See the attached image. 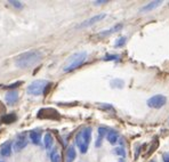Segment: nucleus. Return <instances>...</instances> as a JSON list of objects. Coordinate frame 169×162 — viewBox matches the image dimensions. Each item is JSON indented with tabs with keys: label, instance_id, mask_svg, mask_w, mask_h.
Instances as JSON below:
<instances>
[{
	"label": "nucleus",
	"instance_id": "obj_1",
	"mask_svg": "<svg viewBox=\"0 0 169 162\" xmlns=\"http://www.w3.org/2000/svg\"><path fill=\"white\" fill-rule=\"evenodd\" d=\"M42 58V54L40 50H30L18 55L15 59V65L20 69H29L40 62Z\"/></svg>",
	"mask_w": 169,
	"mask_h": 162
},
{
	"label": "nucleus",
	"instance_id": "obj_2",
	"mask_svg": "<svg viewBox=\"0 0 169 162\" xmlns=\"http://www.w3.org/2000/svg\"><path fill=\"white\" fill-rule=\"evenodd\" d=\"M86 58H87V53L86 51L75 53V54H73L68 59V62H66V64H65L64 68H63V71L64 72H71L73 70L78 69L80 65L86 61Z\"/></svg>",
	"mask_w": 169,
	"mask_h": 162
},
{
	"label": "nucleus",
	"instance_id": "obj_3",
	"mask_svg": "<svg viewBox=\"0 0 169 162\" xmlns=\"http://www.w3.org/2000/svg\"><path fill=\"white\" fill-rule=\"evenodd\" d=\"M50 84L49 81L47 80H35L33 82H31L29 86H28V89L26 91L30 95H33V96H39L41 94L45 93L46 88Z\"/></svg>",
	"mask_w": 169,
	"mask_h": 162
},
{
	"label": "nucleus",
	"instance_id": "obj_4",
	"mask_svg": "<svg viewBox=\"0 0 169 162\" xmlns=\"http://www.w3.org/2000/svg\"><path fill=\"white\" fill-rule=\"evenodd\" d=\"M166 103H167V98L164 95H155V96H152L151 98L147 99V105L152 108L162 107Z\"/></svg>",
	"mask_w": 169,
	"mask_h": 162
},
{
	"label": "nucleus",
	"instance_id": "obj_5",
	"mask_svg": "<svg viewBox=\"0 0 169 162\" xmlns=\"http://www.w3.org/2000/svg\"><path fill=\"white\" fill-rule=\"evenodd\" d=\"M38 118L39 119H51V120H58L60 114L54 108H42L38 113Z\"/></svg>",
	"mask_w": 169,
	"mask_h": 162
},
{
	"label": "nucleus",
	"instance_id": "obj_6",
	"mask_svg": "<svg viewBox=\"0 0 169 162\" xmlns=\"http://www.w3.org/2000/svg\"><path fill=\"white\" fill-rule=\"evenodd\" d=\"M105 17H106V15L105 14L95 15V16H93V17L89 18V20L82 22L78 28H87V26H90V25H93V24H95V23H97V22H100L101 20H103V18H105Z\"/></svg>",
	"mask_w": 169,
	"mask_h": 162
},
{
	"label": "nucleus",
	"instance_id": "obj_7",
	"mask_svg": "<svg viewBox=\"0 0 169 162\" xmlns=\"http://www.w3.org/2000/svg\"><path fill=\"white\" fill-rule=\"evenodd\" d=\"M75 144H77V146L79 147L80 152L82 153V154H85V153L87 152L88 146H89V144H88V143L86 142L84 138H82V136L80 135V133H78L77 137H75Z\"/></svg>",
	"mask_w": 169,
	"mask_h": 162
},
{
	"label": "nucleus",
	"instance_id": "obj_8",
	"mask_svg": "<svg viewBox=\"0 0 169 162\" xmlns=\"http://www.w3.org/2000/svg\"><path fill=\"white\" fill-rule=\"evenodd\" d=\"M26 145H28V138L24 134H22L18 136L16 143L14 144V148H15V151H22Z\"/></svg>",
	"mask_w": 169,
	"mask_h": 162
},
{
	"label": "nucleus",
	"instance_id": "obj_9",
	"mask_svg": "<svg viewBox=\"0 0 169 162\" xmlns=\"http://www.w3.org/2000/svg\"><path fill=\"white\" fill-rule=\"evenodd\" d=\"M18 101V93L15 90H9L6 94V102L8 105H14Z\"/></svg>",
	"mask_w": 169,
	"mask_h": 162
},
{
	"label": "nucleus",
	"instance_id": "obj_10",
	"mask_svg": "<svg viewBox=\"0 0 169 162\" xmlns=\"http://www.w3.org/2000/svg\"><path fill=\"white\" fill-rule=\"evenodd\" d=\"M0 154L5 157H10V154H12V142H6L5 144L1 145V147H0Z\"/></svg>",
	"mask_w": 169,
	"mask_h": 162
},
{
	"label": "nucleus",
	"instance_id": "obj_11",
	"mask_svg": "<svg viewBox=\"0 0 169 162\" xmlns=\"http://www.w3.org/2000/svg\"><path fill=\"white\" fill-rule=\"evenodd\" d=\"M17 119V115L15 113H7V114H4L2 118H1V122L4 123H13L16 121Z\"/></svg>",
	"mask_w": 169,
	"mask_h": 162
},
{
	"label": "nucleus",
	"instance_id": "obj_12",
	"mask_svg": "<svg viewBox=\"0 0 169 162\" xmlns=\"http://www.w3.org/2000/svg\"><path fill=\"white\" fill-rule=\"evenodd\" d=\"M105 135H108V130L104 127L98 128V137H97V141H96V147H100L102 145V141L105 137Z\"/></svg>",
	"mask_w": 169,
	"mask_h": 162
},
{
	"label": "nucleus",
	"instance_id": "obj_13",
	"mask_svg": "<svg viewBox=\"0 0 169 162\" xmlns=\"http://www.w3.org/2000/svg\"><path fill=\"white\" fill-rule=\"evenodd\" d=\"M161 4H162V1H152V2H149V4H146V5L141 8V12H150V10L157 8Z\"/></svg>",
	"mask_w": 169,
	"mask_h": 162
},
{
	"label": "nucleus",
	"instance_id": "obj_14",
	"mask_svg": "<svg viewBox=\"0 0 169 162\" xmlns=\"http://www.w3.org/2000/svg\"><path fill=\"white\" fill-rule=\"evenodd\" d=\"M106 137H108V141H109L110 144H115V143L118 142L119 134L117 133V131H114V130H111V131H108Z\"/></svg>",
	"mask_w": 169,
	"mask_h": 162
},
{
	"label": "nucleus",
	"instance_id": "obj_15",
	"mask_svg": "<svg viewBox=\"0 0 169 162\" xmlns=\"http://www.w3.org/2000/svg\"><path fill=\"white\" fill-rule=\"evenodd\" d=\"M30 139L32 141L33 144L35 145H39L40 144V141H41V134L40 131H31L30 133Z\"/></svg>",
	"mask_w": 169,
	"mask_h": 162
},
{
	"label": "nucleus",
	"instance_id": "obj_16",
	"mask_svg": "<svg viewBox=\"0 0 169 162\" xmlns=\"http://www.w3.org/2000/svg\"><path fill=\"white\" fill-rule=\"evenodd\" d=\"M53 136L50 135V134H46L45 135V138H44V144H45V147L48 150L53 146Z\"/></svg>",
	"mask_w": 169,
	"mask_h": 162
},
{
	"label": "nucleus",
	"instance_id": "obj_17",
	"mask_svg": "<svg viewBox=\"0 0 169 162\" xmlns=\"http://www.w3.org/2000/svg\"><path fill=\"white\" fill-rule=\"evenodd\" d=\"M121 28H122V24H117L115 26H113L112 29L106 30L104 32H101L100 35H111V33H113V32H117V31L121 30Z\"/></svg>",
	"mask_w": 169,
	"mask_h": 162
},
{
	"label": "nucleus",
	"instance_id": "obj_18",
	"mask_svg": "<svg viewBox=\"0 0 169 162\" xmlns=\"http://www.w3.org/2000/svg\"><path fill=\"white\" fill-rule=\"evenodd\" d=\"M75 155H77V153H75V147H73V146L69 147V150H68V162L73 161L75 159Z\"/></svg>",
	"mask_w": 169,
	"mask_h": 162
},
{
	"label": "nucleus",
	"instance_id": "obj_19",
	"mask_svg": "<svg viewBox=\"0 0 169 162\" xmlns=\"http://www.w3.org/2000/svg\"><path fill=\"white\" fill-rule=\"evenodd\" d=\"M111 86H112L113 88H122V86H124V81H122V80H120V79H114V80H112V81H111Z\"/></svg>",
	"mask_w": 169,
	"mask_h": 162
},
{
	"label": "nucleus",
	"instance_id": "obj_20",
	"mask_svg": "<svg viewBox=\"0 0 169 162\" xmlns=\"http://www.w3.org/2000/svg\"><path fill=\"white\" fill-rule=\"evenodd\" d=\"M8 4H9L10 6H13L14 8H16V9H22V8H23V2H21V1L10 0V1H8Z\"/></svg>",
	"mask_w": 169,
	"mask_h": 162
},
{
	"label": "nucleus",
	"instance_id": "obj_21",
	"mask_svg": "<svg viewBox=\"0 0 169 162\" xmlns=\"http://www.w3.org/2000/svg\"><path fill=\"white\" fill-rule=\"evenodd\" d=\"M50 159H51V162H58L60 161V154H58V152H57V150L55 148L54 151L51 152V154H50Z\"/></svg>",
	"mask_w": 169,
	"mask_h": 162
},
{
	"label": "nucleus",
	"instance_id": "obj_22",
	"mask_svg": "<svg viewBox=\"0 0 169 162\" xmlns=\"http://www.w3.org/2000/svg\"><path fill=\"white\" fill-rule=\"evenodd\" d=\"M124 44H126V37H121L119 39H117V41L114 42V46L115 47H121Z\"/></svg>",
	"mask_w": 169,
	"mask_h": 162
},
{
	"label": "nucleus",
	"instance_id": "obj_23",
	"mask_svg": "<svg viewBox=\"0 0 169 162\" xmlns=\"http://www.w3.org/2000/svg\"><path fill=\"white\" fill-rule=\"evenodd\" d=\"M114 153L115 154H118V155H120V157H124V155H126V151H124V148L121 147V146H119V147H115L114 148Z\"/></svg>",
	"mask_w": 169,
	"mask_h": 162
},
{
	"label": "nucleus",
	"instance_id": "obj_24",
	"mask_svg": "<svg viewBox=\"0 0 169 162\" xmlns=\"http://www.w3.org/2000/svg\"><path fill=\"white\" fill-rule=\"evenodd\" d=\"M22 84H23L22 81H17V82H14V84H9V86H4V88L5 89H14V88H16V87H20Z\"/></svg>",
	"mask_w": 169,
	"mask_h": 162
},
{
	"label": "nucleus",
	"instance_id": "obj_25",
	"mask_svg": "<svg viewBox=\"0 0 169 162\" xmlns=\"http://www.w3.org/2000/svg\"><path fill=\"white\" fill-rule=\"evenodd\" d=\"M119 58V56L118 55H108V56H105L104 61H113V59H118Z\"/></svg>",
	"mask_w": 169,
	"mask_h": 162
},
{
	"label": "nucleus",
	"instance_id": "obj_26",
	"mask_svg": "<svg viewBox=\"0 0 169 162\" xmlns=\"http://www.w3.org/2000/svg\"><path fill=\"white\" fill-rule=\"evenodd\" d=\"M162 159H164V162H169V152H166L162 155Z\"/></svg>",
	"mask_w": 169,
	"mask_h": 162
},
{
	"label": "nucleus",
	"instance_id": "obj_27",
	"mask_svg": "<svg viewBox=\"0 0 169 162\" xmlns=\"http://www.w3.org/2000/svg\"><path fill=\"white\" fill-rule=\"evenodd\" d=\"M108 0H101V1H94V5H102V4H106Z\"/></svg>",
	"mask_w": 169,
	"mask_h": 162
},
{
	"label": "nucleus",
	"instance_id": "obj_28",
	"mask_svg": "<svg viewBox=\"0 0 169 162\" xmlns=\"http://www.w3.org/2000/svg\"><path fill=\"white\" fill-rule=\"evenodd\" d=\"M138 153H139V146H137V147H136V155H135V157H136V159L138 157Z\"/></svg>",
	"mask_w": 169,
	"mask_h": 162
},
{
	"label": "nucleus",
	"instance_id": "obj_29",
	"mask_svg": "<svg viewBox=\"0 0 169 162\" xmlns=\"http://www.w3.org/2000/svg\"><path fill=\"white\" fill-rule=\"evenodd\" d=\"M119 162H124V159H120Z\"/></svg>",
	"mask_w": 169,
	"mask_h": 162
},
{
	"label": "nucleus",
	"instance_id": "obj_30",
	"mask_svg": "<svg viewBox=\"0 0 169 162\" xmlns=\"http://www.w3.org/2000/svg\"><path fill=\"white\" fill-rule=\"evenodd\" d=\"M151 162H155V161H151Z\"/></svg>",
	"mask_w": 169,
	"mask_h": 162
},
{
	"label": "nucleus",
	"instance_id": "obj_31",
	"mask_svg": "<svg viewBox=\"0 0 169 162\" xmlns=\"http://www.w3.org/2000/svg\"><path fill=\"white\" fill-rule=\"evenodd\" d=\"M168 123H169V119H168Z\"/></svg>",
	"mask_w": 169,
	"mask_h": 162
},
{
	"label": "nucleus",
	"instance_id": "obj_32",
	"mask_svg": "<svg viewBox=\"0 0 169 162\" xmlns=\"http://www.w3.org/2000/svg\"><path fill=\"white\" fill-rule=\"evenodd\" d=\"M0 162H4V161H0Z\"/></svg>",
	"mask_w": 169,
	"mask_h": 162
}]
</instances>
